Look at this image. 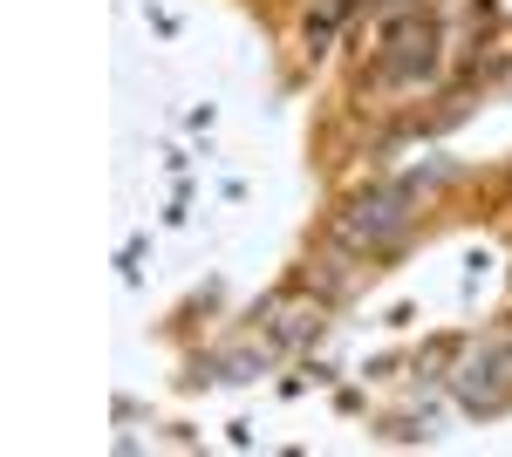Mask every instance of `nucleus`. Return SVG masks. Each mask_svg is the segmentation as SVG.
I'll return each instance as SVG.
<instances>
[{
    "instance_id": "nucleus-1",
    "label": "nucleus",
    "mask_w": 512,
    "mask_h": 457,
    "mask_svg": "<svg viewBox=\"0 0 512 457\" xmlns=\"http://www.w3.org/2000/svg\"><path fill=\"white\" fill-rule=\"evenodd\" d=\"M383 41H390V55L376 62V82H424L437 69V28L424 14H390Z\"/></svg>"
},
{
    "instance_id": "nucleus-3",
    "label": "nucleus",
    "mask_w": 512,
    "mask_h": 457,
    "mask_svg": "<svg viewBox=\"0 0 512 457\" xmlns=\"http://www.w3.org/2000/svg\"><path fill=\"white\" fill-rule=\"evenodd\" d=\"M506 369H512V348H499V355H485V362H472L465 376H458V396L472 403V410H485V403H499V389H506Z\"/></svg>"
},
{
    "instance_id": "nucleus-2",
    "label": "nucleus",
    "mask_w": 512,
    "mask_h": 457,
    "mask_svg": "<svg viewBox=\"0 0 512 457\" xmlns=\"http://www.w3.org/2000/svg\"><path fill=\"white\" fill-rule=\"evenodd\" d=\"M403 226V191H376V198H355V212L342 219V232H349L355 246L362 239H383V232Z\"/></svg>"
}]
</instances>
